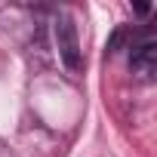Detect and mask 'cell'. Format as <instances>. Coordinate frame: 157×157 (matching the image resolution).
Here are the masks:
<instances>
[{"label": "cell", "instance_id": "obj_1", "mask_svg": "<svg viewBox=\"0 0 157 157\" xmlns=\"http://www.w3.org/2000/svg\"><path fill=\"white\" fill-rule=\"evenodd\" d=\"M52 34H56V52L62 59V65L71 74H80L83 68V49H80V34H77V25L68 13H59L52 22Z\"/></svg>", "mask_w": 157, "mask_h": 157}, {"label": "cell", "instance_id": "obj_2", "mask_svg": "<svg viewBox=\"0 0 157 157\" xmlns=\"http://www.w3.org/2000/svg\"><path fill=\"white\" fill-rule=\"evenodd\" d=\"M129 68L139 80H151L154 71H157V40L154 37H145L142 43L132 46V56H129Z\"/></svg>", "mask_w": 157, "mask_h": 157}]
</instances>
